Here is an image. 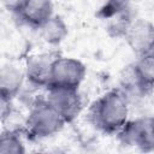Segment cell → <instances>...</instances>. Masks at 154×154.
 <instances>
[{"label": "cell", "instance_id": "12", "mask_svg": "<svg viewBox=\"0 0 154 154\" xmlns=\"http://www.w3.org/2000/svg\"><path fill=\"white\" fill-rule=\"evenodd\" d=\"M1 154H24L25 147L22 142L20 131L18 129H8L2 131L0 136Z\"/></svg>", "mask_w": 154, "mask_h": 154}, {"label": "cell", "instance_id": "15", "mask_svg": "<svg viewBox=\"0 0 154 154\" xmlns=\"http://www.w3.org/2000/svg\"><path fill=\"white\" fill-rule=\"evenodd\" d=\"M17 1H18V0H11V1L7 4V7H8V10H10V8H11V7H12V6H13V5L17 2Z\"/></svg>", "mask_w": 154, "mask_h": 154}, {"label": "cell", "instance_id": "7", "mask_svg": "<svg viewBox=\"0 0 154 154\" xmlns=\"http://www.w3.org/2000/svg\"><path fill=\"white\" fill-rule=\"evenodd\" d=\"M60 54L58 52H46L30 55L25 63V79L31 87L47 88L51 79L53 61Z\"/></svg>", "mask_w": 154, "mask_h": 154}, {"label": "cell", "instance_id": "8", "mask_svg": "<svg viewBox=\"0 0 154 154\" xmlns=\"http://www.w3.org/2000/svg\"><path fill=\"white\" fill-rule=\"evenodd\" d=\"M131 51L140 57L154 49V24L147 19H134L125 36Z\"/></svg>", "mask_w": 154, "mask_h": 154}, {"label": "cell", "instance_id": "16", "mask_svg": "<svg viewBox=\"0 0 154 154\" xmlns=\"http://www.w3.org/2000/svg\"><path fill=\"white\" fill-rule=\"evenodd\" d=\"M153 51H154V49H153Z\"/></svg>", "mask_w": 154, "mask_h": 154}, {"label": "cell", "instance_id": "6", "mask_svg": "<svg viewBox=\"0 0 154 154\" xmlns=\"http://www.w3.org/2000/svg\"><path fill=\"white\" fill-rule=\"evenodd\" d=\"M46 97L60 113L66 124L72 123L83 109V97L78 89L47 88Z\"/></svg>", "mask_w": 154, "mask_h": 154}, {"label": "cell", "instance_id": "14", "mask_svg": "<svg viewBox=\"0 0 154 154\" xmlns=\"http://www.w3.org/2000/svg\"><path fill=\"white\" fill-rule=\"evenodd\" d=\"M130 4L131 0H106L105 4L97 10L95 16L96 18L107 22L111 18L131 10Z\"/></svg>", "mask_w": 154, "mask_h": 154}, {"label": "cell", "instance_id": "11", "mask_svg": "<svg viewBox=\"0 0 154 154\" xmlns=\"http://www.w3.org/2000/svg\"><path fill=\"white\" fill-rule=\"evenodd\" d=\"M40 30L43 41L51 46H59L69 35V26L61 16L54 14L49 18Z\"/></svg>", "mask_w": 154, "mask_h": 154}, {"label": "cell", "instance_id": "3", "mask_svg": "<svg viewBox=\"0 0 154 154\" xmlns=\"http://www.w3.org/2000/svg\"><path fill=\"white\" fill-rule=\"evenodd\" d=\"M123 146L136 148L141 152H154V116L128 120L117 132Z\"/></svg>", "mask_w": 154, "mask_h": 154}, {"label": "cell", "instance_id": "10", "mask_svg": "<svg viewBox=\"0 0 154 154\" xmlns=\"http://www.w3.org/2000/svg\"><path fill=\"white\" fill-rule=\"evenodd\" d=\"M25 72L14 65H4L0 71V99L1 101H13L22 89Z\"/></svg>", "mask_w": 154, "mask_h": 154}, {"label": "cell", "instance_id": "5", "mask_svg": "<svg viewBox=\"0 0 154 154\" xmlns=\"http://www.w3.org/2000/svg\"><path fill=\"white\" fill-rule=\"evenodd\" d=\"M10 10L20 24L31 29H41L54 16L52 0H18Z\"/></svg>", "mask_w": 154, "mask_h": 154}, {"label": "cell", "instance_id": "2", "mask_svg": "<svg viewBox=\"0 0 154 154\" xmlns=\"http://www.w3.org/2000/svg\"><path fill=\"white\" fill-rule=\"evenodd\" d=\"M65 124L64 118L46 96L37 97L30 106L23 132L29 140H42L59 132Z\"/></svg>", "mask_w": 154, "mask_h": 154}, {"label": "cell", "instance_id": "4", "mask_svg": "<svg viewBox=\"0 0 154 154\" xmlns=\"http://www.w3.org/2000/svg\"><path fill=\"white\" fill-rule=\"evenodd\" d=\"M87 75L85 65L71 57H57L52 65L51 79L47 88H69L78 89ZM46 88V89H47Z\"/></svg>", "mask_w": 154, "mask_h": 154}, {"label": "cell", "instance_id": "13", "mask_svg": "<svg viewBox=\"0 0 154 154\" xmlns=\"http://www.w3.org/2000/svg\"><path fill=\"white\" fill-rule=\"evenodd\" d=\"M134 19L135 18L132 16L131 10L111 18L109 20H107V26H106L108 36H111L113 38H118V37L124 38V36Z\"/></svg>", "mask_w": 154, "mask_h": 154}, {"label": "cell", "instance_id": "9", "mask_svg": "<svg viewBox=\"0 0 154 154\" xmlns=\"http://www.w3.org/2000/svg\"><path fill=\"white\" fill-rule=\"evenodd\" d=\"M130 66L142 96L149 95L154 90V51L137 57Z\"/></svg>", "mask_w": 154, "mask_h": 154}, {"label": "cell", "instance_id": "1", "mask_svg": "<svg viewBox=\"0 0 154 154\" xmlns=\"http://www.w3.org/2000/svg\"><path fill=\"white\" fill-rule=\"evenodd\" d=\"M129 97L120 88L99 96L88 109L89 123L105 135H117L128 122Z\"/></svg>", "mask_w": 154, "mask_h": 154}]
</instances>
